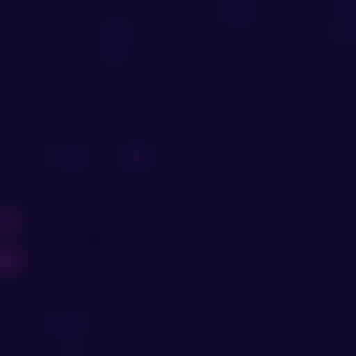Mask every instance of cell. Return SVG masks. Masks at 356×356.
I'll return each instance as SVG.
<instances>
[{
    "label": "cell",
    "mask_w": 356,
    "mask_h": 356,
    "mask_svg": "<svg viewBox=\"0 0 356 356\" xmlns=\"http://www.w3.org/2000/svg\"><path fill=\"white\" fill-rule=\"evenodd\" d=\"M0 273H22V210H0Z\"/></svg>",
    "instance_id": "cell-1"
}]
</instances>
